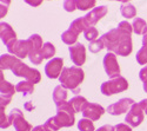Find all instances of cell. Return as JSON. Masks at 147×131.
Listing matches in <instances>:
<instances>
[{
    "label": "cell",
    "mask_w": 147,
    "mask_h": 131,
    "mask_svg": "<svg viewBox=\"0 0 147 131\" xmlns=\"http://www.w3.org/2000/svg\"><path fill=\"white\" fill-rule=\"evenodd\" d=\"M16 90L18 92H21L26 96V94H31L33 93L34 91V84L28 80H22V81H19L18 84L16 85Z\"/></svg>",
    "instance_id": "obj_22"
},
{
    "label": "cell",
    "mask_w": 147,
    "mask_h": 131,
    "mask_svg": "<svg viewBox=\"0 0 147 131\" xmlns=\"http://www.w3.org/2000/svg\"><path fill=\"white\" fill-rule=\"evenodd\" d=\"M87 27H88V26H87L86 21H85L84 17H82V18H78V19H76V20H73V21L71 22V25H69V29H71V30L76 31V32L79 33V34H80L81 32H84Z\"/></svg>",
    "instance_id": "obj_24"
},
{
    "label": "cell",
    "mask_w": 147,
    "mask_h": 131,
    "mask_svg": "<svg viewBox=\"0 0 147 131\" xmlns=\"http://www.w3.org/2000/svg\"><path fill=\"white\" fill-rule=\"evenodd\" d=\"M132 50H133V45H132L131 34H125V37L122 38V40H121V43L118 47L117 54L122 56V57H127L128 54H131Z\"/></svg>",
    "instance_id": "obj_18"
},
{
    "label": "cell",
    "mask_w": 147,
    "mask_h": 131,
    "mask_svg": "<svg viewBox=\"0 0 147 131\" xmlns=\"http://www.w3.org/2000/svg\"><path fill=\"white\" fill-rule=\"evenodd\" d=\"M125 34H129V33L124 32L122 30H120L119 27H117V29H112L111 31H108L105 34H102L100 37V39L104 41L105 49H107L108 52L117 53L118 47H119L122 38L125 37Z\"/></svg>",
    "instance_id": "obj_4"
},
{
    "label": "cell",
    "mask_w": 147,
    "mask_h": 131,
    "mask_svg": "<svg viewBox=\"0 0 147 131\" xmlns=\"http://www.w3.org/2000/svg\"><path fill=\"white\" fill-rule=\"evenodd\" d=\"M30 41V54L28 58L31 63L34 65H39L42 62V56H41V50H42V39L39 34H32L28 38Z\"/></svg>",
    "instance_id": "obj_6"
},
{
    "label": "cell",
    "mask_w": 147,
    "mask_h": 131,
    "mask_svg": "<svg viewBox=\"0 0 147 131\" xmlns=\"http://www.w3.org/2000/svg\"><path fill=\"white\" fill-rule=\"evenodd\" d=\"M85 78L84 70L79 66H71V67H64L63 72L59 77L60 85H63L65 89L74 91L79 89V85L82 83Z\"/></svg>",
    "instance_id": "obj_3"
},
{
    "label": "cell",
    "mask_w": 147,
    "mask_h": 131,
    "mask_svg": "<svg viewBox=\"0 0 147 131\" xmlns=\"http://www.w3.org/2000/svg\"><path fill=\"white\" fill-rule=\"evenodd\" d=\"M119 1H121V3H127V1H129V0H119Z\"/></svg>",
    "instance_id": "obj_46"
},
{
    "label": "cell",
    "mask_w": 147,
    "mask_h": 131,
    "mask_svg": "<svg viewBox=\"0 0 147 131\" xmlns=\"http://www.w3.org/2000/svg\"><path fill=\"white\" fill-rule=\"evenodd\" d=\"M132 27H133V32L136 34H146L147 33V24L141 18H134Z\"/></svg>",
    "instance_id": "obj_21"
},
{
    "label": "cell",
    "mask_w": 147,
    "mask_h": 131,
    "mask_svg": "<svg viewBox=\"0 0 147 131\" xmlns=\"http://www.w3.org/2000/svg\"><path fill=\"white\" fill-rule=\"evenodd\" d=\"M63 65H64V59L63 58H52L50 62L45 65V73L48 78L57 79L60 77L63 72Z\"/></svg>",
    "instance_id": "obj_13"
},
{
    "label": "cell",
    "mask_w": 147,
    "mask_h": 131,
    "mask_svg": "<svg viewBox=\"0 0 147 131\" xmlns=\"http://www.w3.org/2000/svg\"><path fill=\"white\" fill-rule=\"evenodd\" d=\"M81 113H82L84 118H87V119H91V121H98L105 113V109L99 104L87 102L85 104Z\"/></svg>",
    "instance_id": "obj_15"
},
{
    "label": "cell",
    "mask_w": 147,
    "mask_h": 131,
    "mask_svg": "<svg viewBox=\"0 0 147 131\" xmlns=\"http://www.w3.org/2000/svg\"><path fill=\"white\" fill-rule=\"evenodd\" d=\"M69 103L72 104L73 109L76 110V112H81L82 109H84V106H85V104L87 103V100H86V98L82 97V96H76V97H73L69 100Z\"/></svg>",
    "instance_id": "obj_25"
},
{
    "label": "cell",
    "mask_w": 147,
    "mask_h": 131,
    "mask_svg": "<svg viewBox=\"0 0 147 131\" xmlns=\"http://www.w3.org/2000/svg\"><path fill=\"white\" fill-rule=\"evenodd\" d=\"M26 4L33 6V7H36V6H39L41 3H42V0H24Z\"/></svg>",
    "instance_id": "obj_38"
},
{
    "label": "cell",
    "mask_w": 147,
    "mask_h": 131,
    "mask_svg": "<svg viewBox=\"0 0 147 131\" xmlns=\"http://www.w3.org/2000/svg\"><path fill=\"white\" fill-rule=\"evenodd\" d=\"M9 122L11 124L14 126V129L17 131H32L33 128L32 125L24 118V115L21 112V110L19 109H13L9 112Z\"/></svg>",
    "instance_id": "obj_9"
},
{
    "label": "cell",
    "mask_w": 147,
    "mask_h": 131,
    "mask_svg": "<svg viewBox=\"0 0 147 131\" xmlns=\"http://www.w3.org/2000/svg\"><path fill=\"white\" fill-rule=\"evenodd\" d=\"M16 91H17L16 88L11 83L4 79V73L1 71L0 72V92H1V96H0V109H5L11 103L12 96L16 93Z\"/></svg>",
    "instance_id": "obj_7"
},
{
    "label": "cell",
    "mask_w": 147,
    "mask_h": 131,
    "mask_svg": "<svg viewBox=\"0 0 147 131\" xmlns=\"http://www.w3.org/2000/svg\"><path fill=\"white\" fill-rule=\"evenodd\" d=\"M0 37H1V41L8 46L11 44H13L14 41H17V33L14 32V30L11 27L9 24L7 22H1L0 24Z\"/></svg>",
    "instance_id": "obj_17"
},
{
    "label": "cell",
    "mask_w": 147,
    "mask_h": 131,
    "mask_svg": "<svg viewBox=\"0 0 147 131\" xmlns=\"http://www.w3.org/2000/svg\"><path fill=\"white\" fill-rule=\"evenodd\" d=\"M9 125H12L9 122V118L6 117L4 109H0V126H1V129H7Z\"/></svg>",
    "instance_id": "obj_32"
},
{
    "label": "cell",
    "mask_w": 147,
    "mask_h": 131,
    "mask_svg": "<svg viewBox=\"0 0 147 131\" xmlns=\"http://www.w3.org/2000/svg\"><path fill=\"white\" fill-rule=\"evenodd\" d=\"M88 49H90V51H91L92 53H98V52H100L102 49H105V44H104V41L99 38V39H96V40H94V41H91Z\"/></svg>",
    "instance_id": "obj_30"
},
{
    "label": "cell",
    "mask_w": 147,
    "mask_h": 131,
    "mask_svg": "<svg viewBox=\"0 0 147 131\" xmlns=\"http://www.w3.org/2000/svg\"><path fill=\"white\" fill-rule=\"evenodd\" d=\"M104 69H105V72L107 73V76L113 79L120 76V66L118 64L117 60V56L113 52H107L104 57Z\"/></svg>",
    "instance_id": "obj_8"
},
{
    "label": "cell",
    "mask_w": 147,
    "mask_h": 131,
    "mask_svg": "<svg viewBox=\"0 0 147 131\" xmlns=\"http://www.w3.org/2000/svg\"><path fill=\"white\" fill-rule=\"evenodd\" d=\"M64 8L67 12H73L77 7V0H65L64 1Z\"/></svg>",
    "instance_id": "obj_33"
},
{
    "label": "cell",
    "mask_w": 147,
    "mask_h": 131,
    "mask_svg": "<svg viewBox=\"0 0 147 131\" xmlns=\"http://www.w3.org/2000/svg\"><path fill=\"white\" fill-rule=\"evenodd\" d=\"M78 129L80 131H95L93 122L87 118H81L78 122Z\"/></svg>",
    "instance_id": "obj_27"
},
{
    "label": "cell",
    "mask_w": 147,
    "mask_h": 131,
    "mask_svg": "<svg viewBox=\"0 0 147 131\" xmlns=\"http://www.w3.org/2000/svg\"><path fill=\"white\" fill-rule=\"evenodd\" d=\"M144 90H145V92L147 93V80L144 81Z\"/></svg>",
    "instance_id": "obj_45"
},
{
    "label": "cell",
    "mask_w": 147,
    "mask_h": 131,
    "mask_svg": "<svg viewBox=\"0 0 147 131\" xmlns=\"http://www.w3.org/2000/svg\"><path fill=\"white\" fill-rule=\"evenodd\" d=\"M11 4V0H0V5H3V6H7Z\"/></svg>",
    "instance_id": "obj_42"
},
{
    "label": "cell",
    "mask_w": 147,
    "mask_h": 131,
    "mask_svg": "<svg viewBox=\"0 0 147 131\" xmlns=\"http://www.w3.org/2000/svg\"><path fill=\"white\" fill-rule=\"evenodd\" d=\"M147 45V33L144 34V37H142V46H146Z\"/></svg>",
    "instance_id": "obj_44"
},
{
    "label": "cell",
    "mask_w": 147,
    "mask_h": 131,
    "mask_svg": "<svg viewBox=\"0 0 147 131\" xmlns=\"http://www.w3.org/2000/svg\"><path fill=\"white\" fill-rule=\"evenodd\" d=\"M84 35H85V39L88 40V41L91 43V41L96 40V38H98V35H99V33H98V30H96L95 27L90 26V27H87L86 30L84 31Z\"/></svg>",
    "instance_id": "obj_29"
},
{
    "label": "cell",
    "mask_w": 147,
    "mask_h": 131,
    "mask_svg": "<svg viewBox=\"0 0 147 131\" xmlns=\"http://www.w3.org/2000/svg\"><path fill=\"white\" fill-rule=\"evenodd\" d=\"M0 17L1 18H4L5 16H6V13H7V6H3V5H0Z\"/></svg>",
    "instance_id": "obj_41"
},
{
    "label": "cell",
    "mask_w": 147,
    "mask_h": 131,
    "mask_svg": "<svg viewBox=\"0 0 147 131\" xmlns=\"http://www.w3.org/2000/svg\"><path fill=\"white\" fill-rule=\"evenodd\" d=\"M128 89V81L126 80L125 77L119 76L117 78L109 79L108 81H105L101 84V93L105 96H112V94L124 92Z\"/></svg>",
    "instance_id": "obj_5"
},
{
    "label": "cell",
    "mask_w": 147,
    "mask_h": 131,
    "mask_svg": "<svg viewBox=\"0 0 147 131\" xmlns=\"http://www.w3.org/2000/svg\"><path fill=\"white\" fill-rule=\"evenodd\" d=\"M118 27L120 29V30H122L124 32H127V33H132L133 32V27H132V25L129 22H127L126 20H124V21H120L119 22V25H118Z\"/></svg>",
    "instance_id": "obj_34"
},
{
    "label": "cell",
    "mask_w": 147,
    "mask_h": 131,
    "mask_svg": "<svg viewBox=\"0 0 147 131\" xmlns=\"http://www.w3.org/2000/svg\"><path fill=\"white\" fill-rule=\"evenodd\" d=\"M55 54V47L51 43H45L41 50V56L44 59H51Z\"/></svg>",
    "instance_id": "obj_26"
},
{
    "label": "cell",
    "mask_w": 147,
    "mask_h": 131,
    "mask_svg": "<svg viewBox=\"0 0 147 131\" xmlns=\"http://www.w3.org/2000/svg\"><path fill=\"white\" fill-rule=\"evenodd\" d=\"M144 110L140 106L139 103H134L129 111L127 112L126 117H125V122L131 126V128H137L141 124V122L144 121Z\"/></svg>",
    "instance_id": "obj_10"
},
{
    "label": "cell",
    "mask_w": 147,
    "mask_h": 131,
    "mask_svg": "<svg viewBox=\"0 0 147 131\" xmlns=\"http://www.w3.org/2000/svg\"><path fill=\"white\" fill-rule=\"evenodd\" d=\"M7 51H8V53L13 54L14 57H17L19 59L26 58L30 54V41H28V39L17 40L13 44L7 46Z\"/></svg>",
    "instance_id": "obj_11"
},
{
    "label": "cell",
    "mask_w": 147,
    "mask_h": 131,
    "mask_svg": "<svg viewBox=\"0 0 147 131\" xmlns=\"http://www.w3.org/2000/svg\"><path fill=\"white\" fill-rule=\"evenodd\" d=\"M67 99V89H65L63 85H58L54 88L53 91V100L55 104L61 103V102H66Z\"/></svg>",
    "instance_id": "obj_20"
},
{
    "label": "cell",
    "mask_w": 147,
    "mask_h": 131,
    "mask_svg": "<svg viewBox=\"0 0 147 131\" xmlns=\"http://www.w3.org/2000/svg\"><path fill=\"white\" fill-rule=\"evenodd\" d=\"M139 78H140L142 81H146V80H147V64H146V66H144V67L140 70Z\"/></svg>",
    "instance_id": "obj_36"
},
{
    "label": "cell",
    "mask_w": 147,
    "mask_h": 131,
    "mask_svg": "<svg viewBox=\"0 0 147 131\" xmlns=\"http://www.w3.org/2000/svg\"><path fill=\"white\" fill-rule=\"evenodd\" d=\"M32 131H52V130H50L48 128H46L45 125H38V126L33 128V130H32Z\"/></svg>",
    "instance_id": "obj_39"
},
{
    "label": "cell",
    "mask_w": 147,
    "mask_h": 131,
    "mask_svg": "<svg viewBox=\"0 0 147 131\" xmlns=\"http://www.w3.org/2000/svg\"><path fill=\"white\" fill-rule=\"evenodd\" d=\"M120 12H121L122 17L127 18V19H129V18H136V16H137V10H136V7H134L133 5H131V4H122V5L120 6Z\"/></svg>",
    "instance_id": "obj_23"
},
{
    "label": "cell",
    "mask_w": 147,
    "mask_h": 131,
    "mask_svg": "<svg viewBox=\"0 0 147 131\" xmlns=\"http://www.w3.org/2000/svg\"><path fill=\"white\" fill-rule=\"evenodd\" d=\"M25 108H26L27 110H33V109H34V106L31 104V102H27V103L25 104Z\"/></svg>",
    "instance_id": "obj_43"
},
{
    "label": "cell",
    "mask_w": 147,
    "mask_h": 131,
    "mask_svg": "<svg viewBox=\"0 0 147 131\" xmlns=\"http://www.w3.org/2000/svg\"><path fill=\"white\" fill-rule=\"evenodd\" d=\"M137 62L139 65H145L147 63V45L146 46H142L141 49L137 52Z\"/></svg>",
    "instance_id": "obj_31"
},
{
    "label": "cell",
    "mask_w": 147,
    "mask_h": 131,
    "mask_svg": "<svg viewBox=\"0 0 147 131\" xmlns=\"http://www.w3.org/2000/svg\"><path fill=\"white\" fill-rule=\"evenodd\" d=\"M0 67L1 71L11 70L17 77H22L26 80L36 84L41 80V75L36 69L27 66L25 63L21 62V59L11 56V54H1L0 56Z\"/></svg>",
    "instance_id": "obj_1"
},
{
    "label": "cell",
    "mask_w": 147,
    "mask_h": 131,
    "mask_svg": "<svg viewBox=\"0 0 147 131\" xmlns=\"http://www.w3.org/2000/svg\"><path fill=\"white\" fill-rule=\"evenodd\" d=\"M114 128H115V131H132V128L124 123H119Z\"/></svg>",
    "instance_id": "obj_35"
},
{
    "label": "cell",
    "mask_w": 147,
    "mask_h": 131,
    "mask_svg": "<svg viewBox=\"0 0 147 131\" xmlns=\"http://www.w3.org/2000/svg\"><path fill=\"white\" fill-rule=\"evenodd\" d=\"M136 103L132 98H121L120 100H118L117 103L111 104L107 108V112L112 116H119L125 112H128L131 106Z\"/></svg>",
    "instance_id": "obj_14"
},
{
    "label": "cell",
    "mask_w": 147,
    "mask_h": 131,
    "mask_svg": "<svg viewBox=\"0 0 147 131\" xmlns=\"http://www.w3.org/2000/svg\"><path fill=\"white\" fill-rule=\"evenodd\" d=\"M107 14V7L106 6H99V7H95L93 10H91L84 17L85 21H86L87 26H93L95 24L99 21L101 18H104Z\"/></svg>",
    "instance_id": "obj_16"
},
{
    "label": "cell",
    "mask_w": 147,
    "mask_h": 131,
    "mask_svg": "<svg viewBox=\"0 0 147 131\" xmlns=\"http://www.w3.org/2000/svg\"><path fill=\"white\" fill-rule=\"evenodd\" d=\"M140 106H141V108H142V110H144V112L147 115V99H142L140 103Z\"/></svg>",
    "instance_id": "obj_40"
},
{
    "label": "cell",
    "mask_w": 147,
    "mask_h": 131,
    "mask_svg": "<svg viewBox=\"0 0 147 131\" xmlns=\"http://www.w3.org/2000/svg\"><path fill=\"white\" fill-rule=\"evenodd\" d=\"M95 131H115V128L112 126V125H109V124H106V125L100 126L99 129L95 130Z\"/></svg>",
    "instance_id": "obj_37"
},
{
    "label": "cell",
    "mask_w": 147,
    "mask_h": 131,
    "mask_svg": "<svg viewBox=\"0 0 147 131\" xmlns=\"http://www.w3.org/2000/svg\"><path fill=\"white\" fill-rule=\"evenodd\" d=\"M79 33H77L76 31H73L71 29H68L67 31H65L63 34H61V40H63L66 45H76L77 44V39H78Z\"/></svg>",
    "instance_id": "obj_19"
},
{
    "label": "cell",
    "mask_w": 147,
    "mask_h": 131,
    "mask_svg": "<svg viewBox=\"0 0 147 131\" xmlns=\"http://www.w3.org/2000/svg\"><path fill=\"white\" fill-rule=\"evenodd\" d=\"M68 51H69V57L71 60L74 63L76 66H81L84 63L86 62V47L82 44L77 43L76 45L68 46Z\"/></svg>",
    "instance_id": "obj_12"
},
{
    "label": "cell",
    "mask_w": 147,
    "mask_h": 131,
    "mask_svg": "<svg viewBox=\"0 0 147 131\" xmlns=\"http://www.w3.org/2000/svg\"><path fill=\"white\" fill-rule=\"evenodd\" d=\"M96 0H77V7L80 11H87L90 8L93 10Z\"/></svg>",
    "instance_id": "obj_28"
},
{
    "label": "cell",
    "mask_w": 147,
    "mask_h": 131,
    "mask_svg": "<svg viewBox=\"0 0 147 131\" xmlns=\"http://www.w3.org/2000/svg\"><path fill=\"white\" fill-rule=\"evenodd\" d=\"M76 110L69 102H61L57 104V115L48 118L45 126L52 131H58L61 128H69L74 124Z\"/></svg>",
    "instance_id": "obj_2"
}]
</instances>
